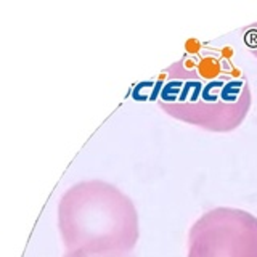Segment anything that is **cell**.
I'll list each match as a JSON object with an SVG mask.
<instances>
[{
    "instance_id": "1",
    "label": "cell",
    "mask_w": 257,
    "mask_h": 257,
    "mask_svg": "<svg viewBox=\"0 0 257 257\" xmlns=\"http://www.w3.org/2000/svg\"><path fill=\"white\" fill-rule=\"evenodd\" d=\"M151 100L177 120L227 134L243 124L252 95L227 50L191 39L180 60L159 72Z\"/></svg>"
},
{
    "instance_id": "4",
    "label": "cell",
    "mask_w": 257,
    "mask_h": 257,
    "mask_svg": "<svg viewBox=\"0 0 257 257\" xmlns=\"http://www.w3.org/2000/svg\"><path fill=\"white\" fill-rule=\"evenodd\" d=\"M243 40L247 47V50L251 52L257 58V23L251 24L243 34Z\"/></svg>"
},
{
    "instance_id": "5",
    "label": "cell",
    "mask_w": 257,
    "mask_h": 257,
    "mask_svg": "<svg viewBox=\"0 0 257 257\" xmlns=\"http://www.w3.org/2000/svg\"><path fill=\"white\" fill-rule=\"evenodd\" d=\"M66 257H72V255H66Z\"/></svg>"
},
{
    "instance_id": "3",
    "label": "cell",
    "mask_w": 257,
    "mask_h": 257,
    "mask_svg": "<svg viewBox=\"0 0 257 257\" xmlns=\"http://www.w3.org/2000/svg\"><path fill=\"white\" fill-rule=\"evenodd\" d=\"M188 257H257V217L235 207H215L193 223Z\"/></svg>"
},
{
    "instance_id": "2",
    "label": "cell",
    "mask_w": 257,
    "mask_h": 257,
    "mask_svg": "<svg viewBox=\"0 0 257 257\" xmlns=\"http://www.w3.org/2000/svg\"><path fill=\"white\" fill-rule=\"evenodd\" d=\"M58 228L72 257H125L140 236L132 199L103 180H84L64 191Z\"/></svg>"
}]
</instances>
